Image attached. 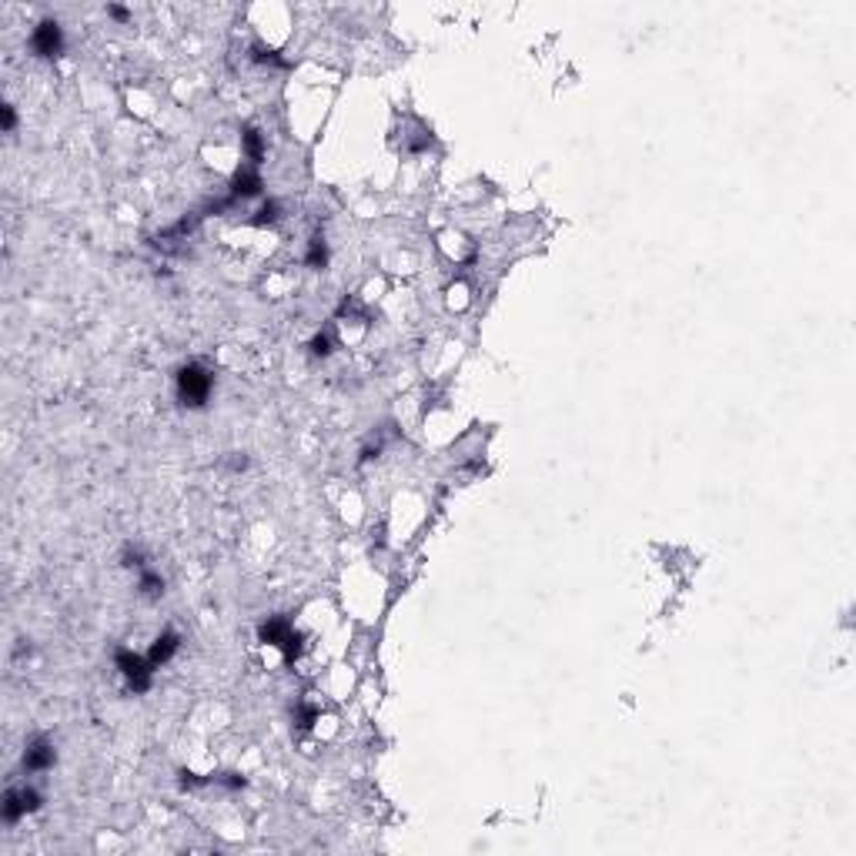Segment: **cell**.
<instances>
[{
	"instance_id": "cell-4",
	"label": "cell",
	"mask_w": 856,
	"mask_h": 856,
	"mask_svg": "<svg viewBox=\"0 0 856 856\" xmlns=\"http://www.w3.org/2000/svg\"><path fill=\"white\" fill-rule=\"evenodd\" d=\"M37 806H41V796H37L34 789H10V793L3 796V820L14 823V820H21L24 813H34Z\"/></svg>"
},
{
	"instance_id": "cell-15",
	"label": "cell",
	"mask_w": 856,
	"mask_h": 856,
	"mask_svg": "<svg viewBox=\"0 0 856 856\" xmlns=\"http://www.w3.org/2000/svg\"><path fill=\"white\" fill-rule=\"evenodd\" d=\"M107 14L117 17V21H128V10H124V7H107Z\"/></svg>"
},
{
	"instance_id": "cell-5",
	"label": "cell",
	"mask_w": 856,
	"mask_h": 856,
	"mask_svg": "<svg viewBox=\"0 0 856 856\" xmlns=\"http://www.w3.org/2000/svg\"><path fill=\"white\" fill-rule=\"evenodd\" d=\"M261 639H264V643H271V646H285L288 659H294V656H298V646H294L298 639H294L291 625L281 623V619H271V623L261 625Z\"/></svg>"
},
{
	"instance_id": "cell-6",
	"label": "cell",
	"mask_w": 856,
	"mask_h": 856,
	"mask_svg": "<svg viewBox=\"0 0 856 856\" xmlns=\"http://www.w3.org/2000/svg\"><path fill=\"white\" fill-rule=\"evenodd\" d=\"M54 763V746L47 739H34L24 752V766L27 770H47Z\"/></svg>"
},
{
	"instance_id": "cell-13",
	"label": "cell",
	"mask_w": 856,
	"mask_h": 856,
	"mask_svg": "<svg viewBox=\"0 0 856 856\" xmlns=\"http://www.w3.org/2000/svg\"><path fill=\"white\" fill-rule=\"evenodd\" d=\"M275 205H268V208H261V218H255V224H268V221H275Z\"/></svg>"
},
{
	"instance_id": "cell-11",
	"label": "cell",
	"mask_w": 856,
	"mask_h": 856,
	"mask_svg": "<svg viewBox=\"0 0 856 856\" xmlns=\"http://www.w3.org/2000/svg\"><path fill=\"white\" fill-rule=\"evenodd\" d=\"M325 258H328V255H325V244H321V238H318V241H312V251H308V264H312V268H321V264H325Z\"/></svg>"
},
{
	"instance_id": "cell-12",
	"label": "cell",
	"mask_w": 856,
	"mask_h": 856,
	"mask_svg": "<svg viewBox=\"0 0 856 856\" xmlns=\"http://www.w3.org/2000/svg\"><path fill=\"white\" fill-rule=\"evenodd\" d=\"M328 345H332V341H328V335H318V338H314V355H328V351H332Z\"/></svg>"
},
{
	"instance_id": "cell-7",
	"label": "cell",
	"mask_w": 856,
	"mask_h": 856,
	"mask_svg": "<svg viewBox=\"0 0 856 856\" xmlns=\"http://www.w3.org/2000/svg\"><path fill=\"white\" fill-rule=\"evenodd\" d=\"M174 649H178V636H174V632H164V636H161V639L154 643V649H151L148 662H151V666H161V662H167Z\"/></svg>"
},
{
	"instance_id": "cell-2",
	"label": "cell",
	"mask_w": 856,
	"mask_h": 856,
	"mask_svg": "<svg viewBox=\"0 0 856 856\" xmlns=\"http://www.w3.org/2000/svg\"><path fill=\"white\" fill-rule=\"evenodd\" d=\"M117 669L128 675V682H130V689L134 693H144L148 686H151V662H144L141 656H134V652H128V649H121L117 652Z\"/></svg>"
},
{
	"instance_id": "cell-9",
	"label": "cell",
	"mask_w": 856,
	"mask_h": 856,
	"mask_svg": "<svg viewBox=\"0 0 856 856\" xmlns=\"http://www.w3.org/2000/svg\"><path fill=\"white\" fill-rule=\"evenodd\" d=\"M141 592H144V596H157V592H164L161 575H154V572H144V579H141Z\"/></svg>"
},
{
	"instance_id": "cell-1",
	"label": "cell",
	"mask_w": 856,
	"mask_h": 856,
	"mask_svg": "<svg viewBox=\"0 0 856 856\" xmlns=\"http://www.w3.org/2000/svg\"><path fill=\"white\" fill-rule=\"evenodd\" d=\"M211 391V375L205 368H198V365H187L181 375H178V395H181L184 405H205V398H208Z\"/></svg>"
},
{
	"instance_id": "cell-10",
	"label": "cell",
	"mask_w": 856,
	"mask_h": 856,
	"mask_svg": "<svg viewBox=\"0 0 856 856\" xmlns=\"http://www.w3.org/2000/svg\"><path fill=\"white\" fill-rule=\"evenodd\" d=\"M244 148H248V157L258 161L261 157V134L258 130H244Z\"/></svg>"
},
{
	"instance_id": "cell-8",
	"label": "cell",
	"mask_w": 856,
	"mask_h": 856,
	"mask_svg": "<svg viewBox=\"0 0 856 856\" xmlns=\"http://www.w3.org/2000/svg\"><path fill=\"white\" fill-rule=\"evenodd\" d=\"M261 191V178L255 171H241L238 178H234V194L238 198H251V194H258Z\"/></svg>"
},
{
	"instance_id": "cell-14",
	"label": "cell",
	"mask_w": 856,
	"mask_h": 856,
	"mask_svg": "<svg viewBox=\"0 0 856 856\" xmlns=\"http://www.w3.org/2000/svg\"><path fill=\"white\" fill-rule=\"evenodd\" d=\"M10 128H14V107L3 104V130H10Z\"/></svg>"
},
{
	"instance_id": "cell-3",
	"label": "cell",
	"mask_w": 856,
	"mask_h": 856,
	"mask_svg": "<svg viewBox=\"0 0 856 856\" xmlns=\"http://www.w3.org/2000/svg\"><path fill=\"white\" fill-rule=\"evenodd\" d=\"M30 44H34V51L41 54V57H57L60 47H64V37H60L57 21H41L37 30H34V37H30Z\"/></svg>"
}]
</instances>
